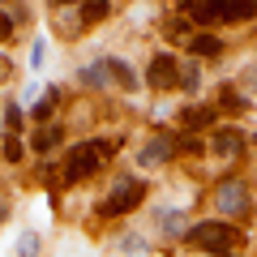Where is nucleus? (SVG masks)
I'll use <instances>...</instances> for the list:
<instances>
[{"label":"nucleus","instance_id":"1","mask_svg":"<svg viewBox=\"0 0 257 257\" xmlns=\"http://www.w3.org/2000/svg\"><path fill=\"white\" fill-rule=\"evenodd\" d=\"M184 240H189L193 248H206V253H231V248H240L244 236H240L231 223H223V219H206V223H193Z\"/></svg>","mask_w":257,"mask_h":257},{"label":"nucleus","instance_id":"2","mask_svg":"<svg viewBox=\"0 0 257 257\" xmlns=\"http://www.w3.org/2000/svg\"><path fill=\"white\" fill-rule=\"evenodd\" d=\"M107 142H82V146H73L69 150V159H64V180L69 184H77V180H86V176H94L103 167V159H107Z\"/></svg>","mask_w":257,"mask_h":257},{"label":"nucleus","instance_id":"3","mask_svg":"<svg viewBox=\"0 0 257 257\" xmlns=\"http://www.w3.org/2000/svg\"><path fill=\"white\" fill-rule=\"evenodd\" d=\"M214 206H219V219H244L248 210H253V193H248V184L240 180V176H227V180L214 189Z\"/></svg>","mask_w":257,"mask_h":257},{"label":"nucleus","instance_id":"4","mask_svg":"<svg viewBox=\"0 0 257 257\" xmlns=\"http://www.w3.org/2000/svg\"><path fill=\"white\" fill-rule=\"evenodd\" d=\"M142 202H146V180L142 176H120L111 184L107 202H103V214H133Z\"/></svg>","mask_w":257,"mask_h":257},{"label":"nucleus","instance_id":"5","mask_svg":"<svg viewBox=\"0 0 257 257\" xmlns=\"http://www.w3.org/2000/svg\"><path fill=\"white\" fill-rule=\"evenodd\" d=\"M176 77H180V64H176L172 52H159L155 60H150V69H146V82L155 86V90H176Z\"/></svg>","mask_w":257,"mask_h":257},{"label":"nucleus","instance_id":"6","mask_svg":"<svg viewBox=\"0 0 257 257\" xmlns=\"http://www.w3.org/2000/svg\"><path fill=\"white\" fill-rule=\"evenodd\" d=\"M210 150H214V159H236L240 150H244V133L231 128V124L214 128V133H210Z\"/></svg>","mask_w":257,"mask_h":257},{"label":"nucleus","instance_id":"7","mask_svg":"<svg viewBox=\"0 0 257 257\" xmlns=\"http://www.w3.org/2000/svg\"><path fill=\"white\" fill-rule=\"evenodd\" d=\"M214 120H219V107H184L180 111V128L189 133V138H193V133H202V128H210Z\"/></svg>","mask_w":257,"mask_h":257},{"label":"nucleus","instance_id":"8","mask_svg":"<svg viewBox=\"0 0 257 257\" xmlns=\"http://www.w3.org/2000/svg\"><path fill=\"white\" fill-rule=\"evenodd\" d=\"M189 56L193 60H206V56H223V35H193L189 39Z\"/></svg>","mask_w":257,"mask_h":257},{"label":"nucleus","instance_id":"9","mask_svg":"<svg viewBox=\"0 0 257 257\" xmlns=\"http://www.w3.org/2000/svg\"><path fill=\"white\" fill-rule=\"evenodd\" d=\"M172 155H176V142L172 138H150L146 146H142V163H167Z\"/></svg>","mask_w":257,"mask_h":257},{"label":"nucleus","instance_id":"10","mask_svg":"<svg viewBox=\"0 0 257 257\" xmlns=\"http://www.w3.org/2000/svg\"><path fill=\"white\" fill-rule=\"evenodd\" d=\"M103 64H107V82H116L120 90H133L138 86V77H133V69L124 60H103Z\"/></svg>","mask_w":257,"mask_h":257},{"label":"nucleus","instance_id":"11","mask_svg":"<svg viewBox=\"0 0 257 257\" xmlns=\"http://www.w3.org/2000/svg\"><path fill=\"white\" fill-rule=\"evenodd\" d=\"M248 107V99H244V90H236V86H219V111H244Z\"/></svg>","mask_w":257,"mask_h":257},{"label":"nucleus","instance_id":"12","mask_svg":"<svg viewBox=\"0 0 257 257\" xmlns=\"http://www.w3.org/2000/svg\"><path fill=\"white\" fill-rule=\"evenodd\" d=\"M159 223H163L167 236H189V219H184L180 210H163V214H159Z\"/></svg>","mask_w":257,"mask_h":257},{"label":"nucleus","instance_id":"13","mask_svg":"<svg viewBox=\"0 0 257 257\" xmlns=\"http://www.w3.org/2000/svg\"><path fill=\"white\" fill-rule=\"evenodd\" d=\"M176 86H180V90H189V94H197V86H202V69H197V64H180V77H176Z\"/></svg>","mask_w":257,"mask_h":257},{"label":"nucleus","instance_id":"14","mask_svg":"<svg viewBox=\"0 0 257 257\" xmlns=\"http://www.w3.org/2000/svg\"><path fill=\"white\" fill-rule=\"evenodd\" d=\"M56 103H60V90H56V86H52V90H43V99L35 103V120H47L56 111Z\"/></svg>","mask_w":257,"mask_h":257},{"label":"nucleus","instance_id":"15","mask_svg":"<svg viewBox=\"0 0 257 257\" xmlns=\"http://www.w3.org/2000/svg\"><path fill=\"white\" fill-rule=\"evenodd\" d=\"M56 146H60V128H43V133L35 138V150H39V155H47V150H56Z\"/></svg>","mask_w":257,"mask_h":257},{"label":"nucleus","instance_id":"16","mask_svg":"<svg viewBox=\"0 0 257 257\" xmlns=\"http://www.w3.org/2000/svg\"><path fill=\"white\" fill-rule=\"evenodd\" d=\"M107 82V64H90V69H82V86H103Z\"/></svg>","mask_w":257,"mask_h":257},{"label":"nucleus","instance_id":"17","mask_svg":"<svg viewBox=\"0 0 257 257\" xmlns=\"http://www.w3.org/2000/svg\"><path fill=\"white\" fill-rule=\"evenodd\" d=\"M107 18V5H82V22H99Z\"/></svg>","mask_w":257,"mask_h":257},{"label":"nucleus","instance_id":"18","mask_svg":"<svg viewBox=\"0 0 257 257\" xmlns=\"http://www.w3.org/2000/svg\"><path fill=\"white\" fill-rule=\"evenodd\" d=\"M240 86H244V99H248V94L257 90V64H248V69H244V77H240Z\"/></svg>","mask_w":257,"mask_h":257},{"label":"nucleus","instance_id":"19","mask_svg":"<svg viewBox=\"0 0 257 257\" xmlns=\"http://www.w3.org/2000/svg\"><path fill=\"white\" fill-rule=\"evenodd\" d=\"M120 248H124V253H146V244H142V236H124V244H120Z\"/></svg>","mask_w":257,"mask_h":257},{"label":"nucleus","instance_id":"20","mask_svg":"<svg viewBox=\"0 0 257 257\" xmlns=\"http://www.w3.org/2000/svg\"><path fill=\"white\" fill-rule=\"evenodd\" d=\"M5 159H13V163L22 159V142H18V138H9V142H5Z\"/></svg>","mask_w":257,"mask_h":257},{"label":"nucleus","instance_id":"21","mask_svg":"<svg viewBox=\"0 0 257 257\" xmlns=\"http://www.w3.org/2000/svg\"><path fill=\"white\" fill-rule=\"evenodd\" d=\"M39 253V240L35 236H22V257H35Z\"/></svg>","mask_w":257,"mask_h":257},{"label":"nucleus","instance_id":"22","mask_svg":"<svg viewBox=\"0 0 257 257\" xmlns=\"http://www.w3.org/2000/svg\"><path fill=\"white\" fill-rule=\"evenodd\" d=\"M0 39H13V18L9 13H0Z\"/></svg>","mask_w":257,"mask_h":257},{"label":"nucleus","instance_id":"23","mask_svg":"<svg viewBox=\"0 0 257 257\" xmlns=\"http://www.w3.org/2000/svg\"><path fill=\"white\" fill-rule=\"evenodd\" d=\"M5 120H9V124H13V128H18V124H22V107H18V103H13V107H9V111H5Z\"/></svg>","mask_w":257,"mask_h":257},{"label":"nucleus","instance_id":"24","mask_svg":"<svg viewBox=\"0 0 257 257\" xmlns=\"http://www.w3.org/2000/svg\"><path fill=\"white\" fill-rule=\"evenodd\" d=\"M9 69H13L9 60H0V82H5V77H9Z\"/></svg>","mask_w":257,"mask_h":257}]
</instances>
